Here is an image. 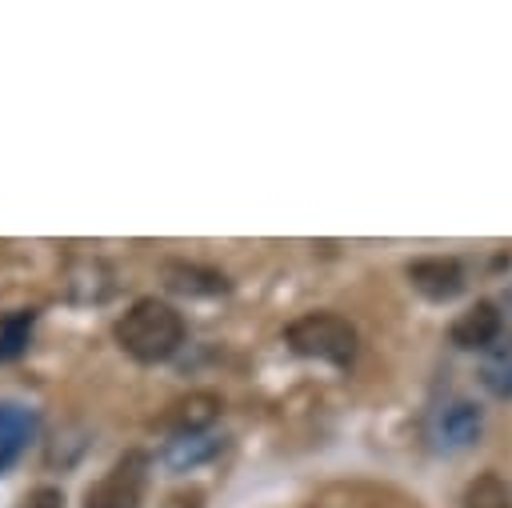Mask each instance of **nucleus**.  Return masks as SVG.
Instances as JSON below:
<instances>
[{
	"label": "nucleus",
	"instance_id": "nucleus-1",
	"mask_svg": "<svg viewBox=\"0 0 512 508\" xmlns=\"http://www.w3.org/2000/svg\"><path fill=\"white\" fill-rule=\"evenodd\" d=\"M184 316L168 304V300H156V296H140L116 324H112V336L120 344L124 356H132L136 364H160L168 360L180 344H184Z\"/></svg>",
	"mask_w": 512,
	"mask_h": 508
},
{
	"label": "nucleus",
	"instance_id": "nucleus-2",
	"mask_svg": "<svg viewBox=\"0 0 512 508\" xmlns=\"http://www.w3.org/2000/svg\"><path fill=\"white\" fill-rule=\"evenodd\" d=\"M284 344L304 360H324V364L348 368L356 360L360 336H356L352 320H344L336 312H304L284 328Z\"/></svg>",
	"mask_w": 512,
	"mask_h": 508
},
{
	"label": "nucleus",
	"instance_id": "nucleus-3",
	"mask_svg": "<svg viewBox=\"0 0 512 508\" xmlns=\"http://www.w3.org/2000/svg\"><path fill=\"white\" fill-rule=\"evenodd\" d=\"M148 452L128 448L96 484L84 488V508H140L148 488Z\"/></svg>",
	"mask_w": 512,
	"mask_h": 508
},
{
	"label": "nucleus",
	"instance_id": "nucleus-4",
	"mask_svg": "<svg viewBox=\"0 0 512 508\" xmlns=\"http://www.w3.org/2000/svg\"><path fill=\"white\" fill-rule=\"evenodd\" d=\"M220 408H224V400L216 392L196 388V392H188V396L168 404V412L160 416V428L172 432V436H196V432H204L220 416Z\"/></svg>",
	"mask_w": 512,
	"mask_h": 508
},
{
	"label": "nucleus",
	"instance_id": "nucleus-5",
	"mask_svg": "<svg viewBox=\"0 0 512 508\" xmlns=\"http://www.w3.org/2000/svg\"><path fill=\"white\" fill-rule=\"evenodd\" d=\"M408 284L424 296V300H452L464 288V268L452 256H424L408 264Z\"/></svg>",
	"mask_w": 512,
	"mask_h": 508
},
{
	"label": "nucleus",
	"instance_id": "nucleus-6",
	"mask_svg": "<svg viewBox=\"0 0 512 508\" xmlns=\"http://www.w3.org/2000/svg\"><path fill=\"white\" fill-rule=\"evenodd\" d=\"M448 336L464 352H488L500 340V312H496V304L492 300H476L468 312H460L452 320Z\"/></svg>",
	"mask_w": 512,
	"mask_h": 508
},
{
	"label": "nucleus",
	"instance_id": "nucleus-7",
	"mask_svg": "<svg viewBox=\"0 0 512 508\" xmlns=\"http://www.w3.org/2000/svg\"><path fill=\"white\" fill-rule=\"evenodd\" d=\"M32 436H36V412L20 400H0V472L20 460Z\"/></svg>",
	"mask_w": 512,
	"mask_h": 508
},
{
	"label": "nucleus",
	"instance_id": "nucleus-8",
	"mask_svg": "<svg viewBox=\"0 0 512 508\" xmlns=\"http://www.w3.org/2000/svg\"><path fill=\"white\" fill-rule=\"evenodd\" d=\"M480 424L484 420H480V408L472 400H448L436 416V440L444 448H464L480 436Z\"/></svg>",
	"mask_w": 512,
	"mask_h": 508
},
{
	"label": "nucleus",
	"instance_id": "nucleus-9",
	"mask_svg": "<svg viewBox=\"0 0 512 508\" xmlns=\"http://www.w3.org/2000/svg\"><path fill=\"white\" fill-rule=\"evenodd\" d=\"M220 448H224V440H220V436H208V432H196V436H172V440L164 444V452H160V464H164L168 472H192L196 464L212 460Z\"/></svg>",
	"mask_w": 512,
	"mask_h": 508
},
{
	"label": "nucleus",
	"instance_id": "nucleus-10",
	"mask_svg": "<svg viewBox=\"0 0 512 508\" xmlns=\"http://www.w3.org/2000/svg\"><path fill=\"white\" fill-rule=\"evenodd\" d=\"M164 284L172 292H188V296H220V292H228L224 272L200 268V264H184V260H168L164 264Z\"/></svg>",
	"mask_w": 512,
	"mask_h": 508
},
{
	"label": "nucleus",
	"instance_id": "nucleus-11",
	"mask_svg": "<svg viewBox=\"0 0 512 508\" xmlns=\"http://www.w3.org/2000/svg\"><path fill=\"white\" fill-rule=\"evenodd\" d=\"M480 384L500 396V400H512V340H496L484 360H480Z\"/></svg>",
	"mask_w": 512,
	"mask_h": 508
},
{
	"label": "nucleus",
	"instance_id": "nucleus-12",
	"mask_svg": "<svg viewBox=\"0 0 512 508\" xmlns=\"http://www.w3.org/2000/svg\"><path fill=\"white\" fill-rule=\"evenodd\" d=\"M464 508H512V484L496 472H484L464 488Z\"/></svg>",
	"mask_w": 512,
	"mask_h": 508
},
{
	"label": "nucleus",
	"instance_id": "nucleus-13",
	"mask_svg": "<svg viewBox=\"0 0 512 508\" xmlns=\"http://www.w3.org/2000/svg\"><path fill=\"white\" fill-rule=\"evenodd\" d=\"M32 320H36V312H32V308H28V312L20 308V312L0 316V360H12V356H20V352H24Z\"/></svg>",
	"mask_w": 512,
	"mask_h": 508
},
{
	"label": "nucleus",
	"instance_id": "nucleus-14",
	"mask_svg": "<svg viewBox=\"0 0 512 508\" xmlns=\"http://www.w3.org/2000/svg\"><path fill=\"white\" fill-rule=\"evenodd\" d=\"M16 508H64V492L52 488V484H40V488H32Z\"/></svg>",
	"mask_w": 512,
	"mask_h": 508
},
{
	"label": "nucleus",
	"instance_id": "nucleus-15",
	"mask_svg": "<svg viewBox=\"0 0 512 508\" xmlns=\"http://www.w3.org/2000/svg\"><path fill=\"white\" fill-rule=\"evenodd\" d=\"M204 504V488H188V492H172L164 508H200Z\"/></svg>",
	"mask_w": 512,
	"mask_h": 508
}]
</instances>
